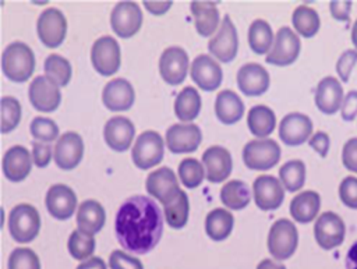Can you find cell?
<instances>
[{
	"instance_id": "56",
	"label": "cell",
	"mask_w": 357,
	"mask_h": 269,
	"mask_svg": "<svg viewBox=\"0 0 357 269\" xmlns=\"http://www.w3.org/2000/svg\"><path fill=\"white\" fill-rule=\"evenodd\" d=\"M346 269H357V241L349 248L346 254Z\"/></svg>"
},
{
	"instance_id": "37",
	"label": "cell",
	"mask_w": 357,
	"mask_h": 269,
	"mask_svg": "<svg viewBox=\"0 0 357 269\" xmlns=\"http://www.w3.org/2000/svg\"><path fill=\"white\" fill-rule=\"evenodd\" d=\"M291 22L297 33L304 38H312L318 32L321 25L318 13L305 4L296 7L291 15Z\"/></svg>"
},
{
	"instance_id": "30",
	"label": "cell",
	"mask_w": 357,
	"mask_h": 269,
	"mask_svg": "<svg viewBox=\"0 0 357 269\" xmlns=\"http://www.w3.org/2000/svg\"><path fill=\"white\" fill-rule=\"evenodd\" d=\"M215 113L223 124H234L244 114V103L234 91L223 89L216 95Z\"/></svg>"
},
{
	"instance_id": "1",
	"label": "cell",
	"mask_w": 357,
	"mask_h": 269,
	"mask_svg": "<svg viewBox=\"0 0 357 269\" xmlns=\"http://www.w3.org/2000/svg\"><path fill=\"white\" fill-rule=\"evenodd\" d=\"M114 233L123 249L132 254L152 251L163 233V213L158 203L145 195L127 198L114 219Z\"/></svg>"
},
{
	"instance_id": "23",
	"label": "cell",
	"mask_w": 357,
	"mask_h": 269,
	"mask_svg": "<svg viewBox=\"0 0 357 269\" xmlns=\"http://www.w3.org/2000/svg\"><path fill=\"white\" fill-rule=\"evenodd\" d=\"M271 84L268 70L258 63H245L237 71V85L248 96H258L268 91Z\"/></svg>"
},
{
	"instance_id": "54",
	"label": "cell",
	"mask_w": 357,
	"mask_h": 269,
	"mask_svg": "<svg viewBox=\"0 0 357 269\" xmlns=\"http://www.w3.org/2000/svg\"><path fill=\"white\" fill-rule=\"evenodd\" d=\"M172 1H144V7L155 15L165 14L172 7Z\"/></svg>"
},
{
	"instance_id": "13",
	"label": "cell",
	"mask_w": 357,
	"mask_h": 269,
	"mask_svg": "<svg viewBox=\"0 0 357 269\" xmlns=\"http://www.w3.org/2000/svg\"><path fill=\"white\" fill-rule=\"evenodd\" d=\"M145 188L148 194L158 199L162 205L172 202L181 191L176 173L167 166H162L151 171L146 177Z\"/></svg>"
},
{
	"instance_id": "44",
	"label": "cell",
	"mask_w": 357,
	"mask_h": 269,
	"mask_svg": "<svg viewBox=\"0 0 357 269\" xmlns=\"http://www.w3.org/2000/svg\"><path fill=\"white\" fill-rule=\"evenodd\" d=\"M31 135L40 142H52L59 138V125L49 117L36 116L29 124Z\"/></svg>"
},
{
	"instance_id": "25",
	"label": "cell",
	"mask_w": 357,
	"mask_h": 269,
	"mask_svg": "<svg viewBox=\"0 0 357 269\" xmlns=\"http://www.w3.org/2000/svg\"><path fill=\"white\" fill-rule=\"evenodd\" d=\"M202 164L205 167L206 180L211 183H220L226 180L233 169L230 152L220 145L209 146L202 153Z\"/></svg>"
},
{
	"instance_id": "45",
	"label": "cell",
	"mask_w": 357,
	"mask_h": 269,
	"mask_svg": "<svg viewBox=\"0 0 357 269\" xmlns=\"http://www.w3.org/2000/svg\"><path fill=\"white\" fill-rule=\"evenodd\" d=\"M7 269H40V262L31 248L20 247L11 251L8 261H7Z\"/></svg>"
},
{
	"instance_id": "33",
	"label": "cell",
	"mask_w": 357,
	"mask_h": 269,
	"mask_svg": "<svg viewBox=\"0 0 357 269\" xmlns=\"http://www.w3.org/2000/svg\"><path fill=\"white\" fill-rule=\"evenodd\" d=\"M247 124L252 135L257 138H266L276 125V116L271 107L255 105L248 110Z\"/></svg>"
},
{
	"instance_id": "10",
	"label": "cell",
	"mask_w": 357,
	"mask_h": 269,
	"mask_svg": "<svg viewBox=\"0 0 357 269\" xmlns=\"http://www.w3.org/2000/svg\"><path fill=\"white\" fill-rule=\"evenodd\" d=\"M238 49V36L234 24L229 15L223 17V21L219 25V29L208 42L209 53L219 61L229 63L231 61Z\"/></svg>"
},
{
	"instance_id": "19",
	"label": "cell",
	"mask_w": 357,
	"mask_h": 269,
	"mask_svg": "<svg viewBox=\"0 0 357 269\" xmlns=\"http://www.w3.org/2000/svg\"><path fill=\"white\" fill-rule=\"evenodd\" d=\"M192 81L202 91H215L220 86L223 71L215 57L209 54H198L190 67Z\"/></svg>"
},
{
	"instance_id": "42",
	"label": "cell",
	"mask_w": 357,
	"mask_h": 269,
	"mask_svg": "<svg viewBox=\"0 0 357 269\" xmlns=\"http://www.w3.org/2000/svg\"><path fill=\"white\" fill-rule=\"evenodd\" d=\"M21 120V105L14 96L0 99V131L3 134L13 131Z\"/></svg>"
},
{
	"instance_id": "58",
	"label": "cell",
	"mask_w": 357,
	"mask_h": 269,
	"mask_svg": "<svg viewBox=\"0 0 357 269\" xmlns=\"http://www.w3.org/2000/svg\"><path fill=\"white\" fill-rule=\"evenodd\" d=\"M351 42H353V45L356 46V50H357V20L354 21L353 28H351Z\"/></svg>"
},
{
	"instance_id": "52",
	"label": "cell",
	"mask_w": 357,
	"mask_h": 269,
	"mask_svg": "<svg viewBox=\"0 0 357 269\" xmlns=\"http://www.w3.org/2000/svg\"><path fill=\"white\" fill-rule=\"evenodd\" d=\"M308 145L317 151L322 157L326 156L328 151H329V145H331V141H329V137L326 132L324 131H317L315 134H312L308 139Z\"/></svg>"
},
{
	"instance_id": "28",
	"label": "cell",
	"mask_w": 357,
	"mask_h": 269,
	"mask_svg": "<svg viewBox=\"0 0 357 269\" xmlns=\"http://www.w3.org/2000/svg\"><path fill=\"white\" fill-rule=\"evenodd\" d=\"M75 220L78 230L93 236L102 230L106 222L105 208L95 199H85L78 205Z\"/></svg>"
},
{
	"instance_id": "11",
	"label": "cell",
	"mask_w": 357,
	"mask_h": 269,
	"mask_svg": "<svg viewBox=\"0 0 357 269\" xmlns=\"http://www.w3.org/2000/svg\"><path fill=\"white\" fill-rule=\"evenodd\" d=\"M31 105L39 112H53L61 102L60 86L46 75L35 77L28 88Z\"/></svg>"
},
{
	"instance_id": "40",
	"label": "cell",
	"mask_w": 357,
	"mask_h": 269,
	"mask_svg": "<svg viewBox=\"0 0 357 269\" xmlns=\"http://www.w3.org/2000/svg\"><path fill=\"white\" fill-rule=\"evenodd\" d=\"M279 180L282 181L284 190L294 192L298 191L305 181V164L300 159H293L286 162L279 169Z\"/></svg>"
},
{
	"instance_id": "43",
	"label": "cell",
	"mask_w": 357,
	"mask_h": 269,
	"mask_svg": "<svg viewBox=\"0 0 357 269\" xmlns=\"http://www.w3.org/2000/svg\"><path fill=\"white\" fill-rule=\"evenodd\" d=\"M204 177H206L205 167L198 159L184 157L178 163V178L187 188L198 187Z\"/></svg>"
},
{
	"instance_id": "17",
	"label": "cell",
	"mask_w": 357,
	"mask_h": 269,
	"mask_svg": "<svg viewBox=\"0 0 357 269\" xmlns=\"http://www.w3.org/2000/svg\"><path fill=\"white\" fill-rule=\"evenodd\" d=\"M84 155V141L78 132L67 131L61 134L53 146V159L63 170H71L81 162Z\"/></svg>"
},
{
	"instance_id": "9",
	"label": "cell",
	"mask_w": 357,
	"mask_h": 269,
	"mask_svg": "<svg viewBox=\"0 0 357 269\" xmlns=\"http://www.w3.org/2000/svg\"><path fill=\"white\" fill-rule=\"evenodd\" d=\"M300 47L301 43L298 35L289 26H282L278 29L273 45L265 60L275 66H289L298 57Z\"/></svg>"
},
{
	"instance_id": "38",
	"label": "cell",
	"mask_w": 357,
	"mask_h": 269,
	"mask_svg": "<svg viewBox=\"0 0 357 269\" xmlns=\"http://www.w3.org/2000/svg\"><path fill=\"white\" fill-rule=\"evenodd\" d=\"M163 215L170 227H184L190 215V202L187 194L184 191H180V194L172 202L163 205Z\"/></svg>"
},
{
	"instance_id": "12",
	"label": "cell",
	"mask_w": 357,
	"mask_h": 269,
	"mask_svg": "<svg viewBox=\"0 0 357 269\" xmlns=\"http://www.w3.org/2000/svg\"><path fill=\"white\" fill-rule=\"evenodd\" d=\"M142 24V11L134 1H119L110 13V26L120 38H130Z\"/></svg>"
},
{
	"instance_id": "49",
	"label": "cell",
	"mask_w": 357,
	"mask_h": 269,
	"mask_svg": "<svg viewBox=\"0 0 357 269\" xmlns=\"http://www.w3.org/2000/svg\"><path fill=\"white\" fill-rule=\"evenodd\" d=\"M32 160L38 167H46L53 157V148L49 142L32 141Z\"/></svg>"
},
{
	"instance_id": "21",
	"label": "cell",
	"mask_w": 357,
	"mask_h": 269,
	"mask_svg": "<svg viewBox=\"0 0 357 269\" xmlns=\"http://www.w3.org/2000/svg\"><path fill=\"white\" fill-rule=\"evenodd\" d=\"M45 203L47 212L59 220H66L75 213L77 209V195L71 187L66 184H53L49 187Z\"/></svg>"
},
{
	"instance_id": "2",
	"label": "cell",
	"mask_w": 357,
	"mask_h": 269,
	"mask_svg": "<svg viewBox=\"0 0 357 269\" xmlns=\"http://www.w3.org/2000/svg\"><path fill=\"white\" fill-rule=\"evenodd\" d=\"M1 70L14 82L29 79L35 70V54L32 49L20 40L8 43L1 53Z\"/></svg>"
},
{
	"instance_id": "3",
	"label": "cell",
	"mask_w": 357,
	"mask_h": 269,
	"mask_svg": "<svg viewBox=\"0 0 357 269\" xmlns=\"http://www.w3.org/2000/svg\"><path fill=\"white\" fill-rule=\"evenodd\" d=\"M40 216L31 203L15 205L8 215V233L17 243H31L39 233Z\"/></svg>"
},
{
	"instance_id": "50",
	"label": "cell",
	"mask_w": 357,
	"mask_h": 269,
	"mask_svg": "<svg viewBox=\"0 0 357 269\" xmlns=\"http://www.w3.org/2000/svg\"><path fill=\"white\" fill-rule=\"evenodd\" d=\"M342 162L350 171L357 173V138H350L342 151Z\"/></svg>"
},
{
	"instance_id": "15",
	"label": "cell",
	"mask_w": 357,
	"mask_h": 269,
	"mask_svg": "<svg viewBox=\"0 0 357 269\" xmlns=\"http://www.w3.org/2000/svg\"><path fill=\"white\" fill-rule=\"evenodd\" d=\"M346 234V227L339 215L335 212H324L314 224L315 241L322 249H333L339 247Z\"/></svg>"
},
{
	"instance_id": "35",
	"label": "cell",
	"mask_w": 357,
	"mask_h": 269,
	"mask_svg": "<svg viewBox=\"0 0 357 269\" xmlns=\"http://www.w3.org/2000/svg\"><path fill=\"white\" fill-rule=\"evenodd\" d=\"M275 40L273 31L271 25L262 20L257 18L250 24L248 28V45L251 50L257 54H268Z\"/></svg>"
},
{
	"instance_id": "16",
	"label": "cell",
	"mask_w": 357,
	"mask_h": 269,
	"mask_svg": "<svg viewBox=\"0 0 357 269\" xmlns=\"http://www.w3.org/2000/svg\"><path fill=\"white\" fill-rule=\"evenodd\" d=\"M202 141L201 128L192 123H177L172 124L166 130L165 142L170 152L173 153H187L194 152Z\"/></svg>"
},
{
	"instance_id": "18",
	"label": "cell",
	"mask_w": 357,
	"mask_h": 269,
	"mask_svg": "<svg viewBox=\"0 0 357 269\" xmlns=\"http://www.w3.org/2000/svg\"><path fill=\"white\" fill-rule=\"evenodd\" d=\"M255 205L262 210L279 208L284 198V187L279 178L271 174H262L252 183Z\"/></svg>"
},
{
	"instance_id": "36",
	"label": "cell",
	"mask_w": 357,
	"mask_h": 269,
	"mask_svg": "<svg viewBox=\"0 0 357 269\" xmlns=\"http://www.w3.org/2000/svg\"><path fill=\"white\" fill-rule=\"evenodd\" d=\"M220 201L229 209L240 210L251 201V191L241 180H230L223 184L220 190Z\"/></svg>"
},
{
	"instance_id": "51",
	"label": "cell",
	"mask_w": 357,
	"mask_h": 269,
	"mask_svg": "<svg viewBox=\"0 0 357 269\" xmlns=\"http://www.w3.org/2000/svg\"><path fill=\"white\" fill-rule=\"evenodd\" d=\"M342 118L346 121L354 120L357 116V91H350L346 93L342 107H340Z\"/></svg>"
},
{
	"instance_id": "53",
	"label": "cell",
	"mask_w": 357,
	"mask_h": 269,
	"mask_svg": "<svg viewBox=\"0 0 357 269\" xmlns=\"http://www.w3.org/2000/svg\"><path fill=\"white\" fill-rule=\"evenodd\" d=\"M351 7H353L351 1H331L329 3V10H331L333 18H336L339 21H349Z\"/></svg>"
},
{
	"instance_id": "22",
	"label": "cell",
	"mask_w": 357,
	"mask_h": 269,
	"mask_svg": "<svg viewBox=\"0 0 357 269\" xmlns=\"http://www.w3.org/2000/svg\"><path fill=\"white\" fill-rule=\"evenodd\" d=\"M102 102L112 112L128 110L135 102L134 86L126 78H113L103 86Z\"/></svg>"
},
{
	"instance_id": "27",
	"label": "cell",
	"mask_w": 357,
	"mask_h": 269,
	"mask_svg": "<svg viewBox=\"0 0 357 269\" xmlns=\"http://www.w3.org/2000/svg\"><path fill=\"white\" fill-rule=\"evenodd\" d=\"M343 88L335 77H324L315 89V105L325 114L336 113L343 103Z\"/></svg>"
},
{
	"instance_id": "32",
	"label": "cell",
	"mask_w": 357,
	"mask_h": 269,
	"mask_svg": "<svg viewBox=\"0 0 357 269\" xmlns=\"http://www.w3.org/2000/svg\"><path fill=\"white\" fill-rule=\"evenodd\" d=\"M201 95L194 86L183 88L174 100V114L183 123H190L198 117L201 112Z\"/></svg>"
},
{
	"instance_id": "20",
	"label": "cell",
	"mask_w": 357,
	"mask_h": 269,
	"mask_svg": "<svg viewBox=\"0 0 357 269\" xmlns=\"http://www.w3.org/2000/svg\"><path fill=\"white\" fill-rule=\"evenodd\" d=\"M312 135V121L307 114L293 112L279 123V138L289 146L304 144Z\"/></svg>"
},
{
	"instance_id": "26",
	"label": "cell",
	"mask_w": 357,
	"mask_h": 269,
	"mask_svg": "<svg viewBox=\"0 0 357 269\" xmlns=\"http://www.w3.org/2000/svg\"><path fill=\"white\" fill-rule=\"evenodd\" d=\"M32 153L21 145H14L6 151L1 160L4 176L13 181H22L32 169Z\"/></svg>"
},
{
	"instance_id": "5",
	"label": "cell",
	"mask_w": 357,
	"mask_h": 269,
	"mask_svg": "<svg viewBox=\"0 0 357 269\" xmlns=\"http://www.w3.org/2000/svg\"><path fill=\"white\" fill-rule=\"evenodd\" d=\"M165 153V141L159 132L146 130L141 132L131 146V159L138 169H151L156 166Z\"/></svg>"
},
{
	"instance_id": "7",
	"label": "cell",
	"mask_w": 357,
	"mask_h": 269,
	"mask_svg": "<svg viewBox=\"0 0 357 269\" xmlns=\"http://www.w3.org/2000/svg\"><path fill=\"white\" fill-rule=\"evenodd\" d=\"M91 61L93 68L100 75L109 77L114 74L121 64V50L119 42L110 35L98 38L91 47Z\"/></svg>"
},
{
	"instance_id": "34",
	"label": "cell",
	"mask_w": 357,
	"mask_h": 269,
	"mask_svg": "<svg viewBox=\"0 0 357 269\" xmlns=\"http://www.w3.org/2000/svg\"><path fill=\"white\" fill-rule=\"evenodd\" d=\"M234 217L227 209L216 208L206 215L205 231L209 238L215 241H222L227 238L233 230Z\"/></svg>"
},
{
	"instance_id": "4",
	"label": "cell",
	"mask_w": 357,
	"mask_h": 269,
	"mask_svg": "<svg viewBox=\"0 0 357 269\" xmlns=\"http://www.w3.org/2000/svg\"><path fill=\"white\" fill-rule=\"evenodd\" d=\"M266 244L269 254L275 259L284 261L290 258L298 244V233L296 224L289 219L276 220L269 229Z\"/></svg>"
},
{
	"instance_id": "6",
	"label": "cell",
	"mask_w": 357,
	"mask_h": 269,
	"mask_svg": "<svg viewBox=\"0 0 357 269\" xmlns=\"http://www.w3.org/2000/svg\"><path fill=\"white\" fill-rule=\"evenodd\" d=\"M280 146L271 138H255L243 148V162L251 170L272 169L280 159Z\"/></svg>"
},
{
	"instance_id": "14",
	"label": "cell",
	"mask_w": 357,
	"mask_h": 269,
	"mask_svg": "<svg viewBox=\"0 0 357 269\" xmlns=\"http://www.w3.org/2000/svg\"><path fill=\"white\" fill-rule=\"evenodd\" d=\"M190 60L187 52L180 46L166 47L159 57V72L170 85H178L187 77Z\"/></svg>"
},
{
	"instance_id": "46",
	"label": "cell",
	"mask_w": 357,
	"mask_h": 269,
	"mask_svg": "<svg viewBox=\"0 0 357 269\" xmlns=\"http://www.w3.org/2000/svg\"><path fill=\"white\" fill-rule=\"evenodd\" d=\"M339 198L346 206L357 209V177L347 176L342 180L339 185Z\"/></svg>"
},
{
	"instance_id": "24",
	"label": "cell",
	"mask_w": 357,
	"mask_h": 269,
	"mask_svg": "<svg viewBox=\"0 0 357 269\" xmlns=\"http://www.w3.org/2000/svg\"><path fill=\"white\" fill-rule=\"evenodd\" d=\"M135 125L128 117L113 116L110 117L103 128V137L109 148L117 152L127 151L134 139Z\"/></svg>"
},
{
	"instance_id": "48",
	"label": "cell",
	"mask_w": 357,
	"mask_h": 269,
	"mask_svg": "<svg viewBox=\"0 0 357 269\" xmlns=\"http://www.w3.org/2000/svg\"><path fill=\"white\" fill-rule=\"evenodd\" d=\"M356 63H357V50L356 49H349V50L343 52L340 54V57L337 59L336 71L343 82L349 81L350 72H351L353 67L356 66Z\"/></svg>"
},
{
	"instance_id": "41",
	"label": "cell",
	"mask_w": 357,
	"mask_h": 269,
	"mask_svg": "<svg viewBox=\"0 0 357 269\" xmlns=\"http://www.w3.org/2000/svg\"><path fill=\"white\" fill-rule=\"evenodd\" d=\"M67 248L70 255L77 261H85L92 256L95 251V238L91 234L82 233L81 230H74L67 241Z\"/></svg>"
},
{
	"instance_id": "47",
	"label": "cell",
	"mask_w": 357,
	"mask_h": 269,
	"mask_svg": "<svg viewBox=\"0 0 357 269\" xmlns=\"http://www.w3.org/2000/svg\"><path fill=\"white\" fill-rule=\"evenodd\" d=\"M109 266L110 269H144V265L138 258H134L121 249H114L110 254Z\"/></svg>"
},
{
	"instance_id": "29",
	"label": "cell",
	"mask_w": 357,
	"mask_h": 269,
	"mask_svg": "<svg viewBox=\"0 0 357 269\" xmlns=\"http://www.w3.org/2000/svg\"><path fill=\"white\" fill-rule=\"evenodd\" d=\"M190 10L194 17L195 29L201 36H211L220 25V15L213 1H192Z\"/></svg>"
},
{
	"instance_id": "31",
	"label": "cell",
	"mask_w": 357,
	"mask_h": 269,
	"mask_svg": "<svg viewBox=\"0 0 357 269\" xmlns=\"http://www.w3.org/2000/svg\"><path fill=\"white\" fill-rule=\"evenodd\" d=\"M321 208V197L318 192L307 190L298 192L290 202V215L298 223L312 222Z\"/></svg>"
},
{
	"instance_id": "39",
	"label": "cell",
	"mask_w": 357,
	"mask_h": 269,
	"mask_svg": "<svg viewBox=\"0 0 357 269\" xmlns=\"http://www.w3.org/2000/svg\"><path fill=\"white\" fill-rule=\"evenodd\" d=\"M45 75L53 79L60 88L66 86L71 79V64L61 54L52 53L45 59L43 63Z\"/></svg>"
},
{
	"instance_id": "8",
	"label": "cell",
	"mask_w": 357,
	"mask_h": 269,
	"mask_svg": "<svg viewBox=\"0 0 357 269\" xmlns=\"http://www.w3.org/2000/svg\"><path fill=\"white\" fill-rule=\"evenodd\" d=\"M36 31L40 42L47 47H57L63 43L67 33V20L64 14L56 8L49 7L39 14Z\"/></svg>"
},
{
	"instance_id": "57",
	"label": "cell",
	"mask_w": 357,
	"mask_h": 269,
	"mask_svg": "<svg viewBox=\"0 0 357 269\" xmlns=\"http://www.w3.org/2000/svg\"><path fill=\"white\" fill-rule=\"evenodd\" d=\"M257 269H286V268H284V265L278 263V262H275L272 259H262L258 263Z\"/></svg>"
},
{
	"instance_id": "55",
	"label": "cell",
	"mask_w": 357,
	"mask_h": 269,
	"mask_svg": "<svg viewBox=\"0 0 357 269\" xmlns=\"http://www.w3.org/2000/svg\"><path fill=\"white\" fill-rule=\"evenodd\" d=\"M75 269H106V263L99 256H91L82 261Z\"/></svg>"
}]
</instances>
